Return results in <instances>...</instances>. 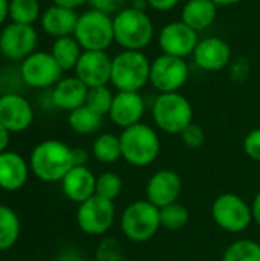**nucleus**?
Returning a JSON list of instances; mask_svg holds the SVG:
<instances>
[{
    "label": "nucleus",
    "instance_id": "393cba45",
    "mask_svg": "<svg viewBox=\"0 0 260 261\" xmlns=\"http://www.w3.org/2000/svg\"><path fill=\"white\" fill-rule=\"evenodd\" d=\"M69 127L78 135H92L97 133L103 125V116L92 110L89 106H81L69 112L67 118Z\"/></svg>",
    "mask_w": 260,
    "mask_h": 261
},
{
    "label": "nucleus",
    "instance_id": "e433bc0d",
    "mask_svg": "<svg viewBox=\"0 0 260 261\" xmlns=\"http://www.w3.org/2000/svg\"><path fill=\"white\" fill-rule=\"evenodd\" d=\"M181 0H147L149 6L155 11H170L173 9Z\"/></svg>",
    "mask_w": 260,
    "mask_h": 261
},
{
    "label": "nucleus",
    "instance_id": "423d86ee",
    "mask_svg": "<svg viewBox=\"0 0 260 261\" xmlns=\"http://www.w3.org/2000/svg\"><path fill=\"white\" fill-rule=\"evenodd\" d=\"M74 37L83 50H107L115 41L113 17L97 9L86 11L78 15Z\"/></svg>",
    "mask_w": 260,
    "mask_h": 261
},
{
    "label": "nucleus",
    "instance_id": "a878e982",
    "mask_svg": "<svg viewBox=\"0 0 260 261\" xmlns=\"http://www.w3.org/2000/svg\"><path fill=\"white\" fill-rule=\"evenodd\" d=\"M20 219L17 213L6 206L0 205V252L11 249L20 237Z\"/></svg>",
    "mask_w": 260,
    "mask_h": 261
},
{
    "label": "nucleus",
    "instance_id": "bb28decb",
    "mask_svg": "<svg viewBox=\"0 0 260 261\" xmlns=\"http://www.w3.org/2000/svg\"><path fill=\"white\" fill-rule=\"evenodd\" d=\"M92 154L101 164L116 162L120 158H123L120 136L112 133H103L97 136V139L92 144Z\"/></svg>",
    "mask_w": 260,
    "mask_h": 261
},
{
    "label": "nucleus",
    "instance_id": "7c9ffc66",
    "mask_svg": "<svg viewBox=\"0 0 260 261\" xmlns=\"http://www.w3.org/2000/svg\"><path fill=\"white\" fill-rule=\"evenodd\" d=\"M123 191V179L120 174L113 171H106L97 177V187H95V194L107 199V200H115Z\"/></svg>",
    "mask_w": 260,
    "mask_h": 261
},
{
    "label": "nucleus",
    "instance_id": "f257e3e1",
    "mask_svg": "<svg viewBox=\"0 0 260 261\" xmlns=\"http://www.w3.org/2000/svg\"><path fill=\"white\" fill-rule=\"evenodd\" d=\"M29 167L34 176L43 182H61L75 167L74 148L57 139L43 141L32 150Z\"/></svg>",
    "mask_w": 260,
    "mask_h": 261
},
{
    "label": "nucleus",
    "instance_id": "473e14b6",
    "mask_svg": "<svg viewBox=\"0 0 260 261\" xmlns=\"http://www.w3.org/2000/svg\"><path fill=\"white\" fill-rule=\"evenodd\" d=\"M179 136L182 144L188 148H201L205 142V132L196 122H192L188 127H185Z\"/></svg>",
    "mask_w": 260,
    "mask_h": 261
},
{
    "label": "nucleus",
    "instance_id": "6e6552de",
    "mask_svg": "<svg viewBox=\"0 0 260 261\" xmlns=\"http://www.w3.org/2000/svg\"><path fill=\"white\" fill-rule=\"evenodd\" d=\"M211 217L221 229L231 234H241L251 225L253 211L241 196L225 193L215 199Z\"/></svg>",
    "mask_w": 260,
    "mask_h": 261
},
{
    "label": "nucleus",
    "instance_id": "79ce46f5",
    "mask_svg": "<svg viewBox=\"0 0 260 261\" xmlns=\"http://www.w3.org/2000/svg\"><path fill=\"white\" fill-rule=\"evenodd\" d=\"M8 15H9V0H0V24L5 23Z\"/></svg>",
    "mask_w": 260,
    "mask_h": 261
},
{
    "label": "nucleus",
    "instance_id": "c756f323",
    "mask_svg": "<svg viewBox=\"0 0 260 261\" xmlns=\"http://www.w3.org/2000/svg\"><path fill=\"white\" fill-rule=\"evenodd\" d=\"M222 261H260V245L253 240H238L225 249Z\"/></svg>",
    "mask_w": 260,
    "mask_h": 261
},
{
    "label": "nucleus",
    "instance_id": "9d476101",
    "mask_svg": "<svg viewBox=\"0 0 260 261\" xmlns=\"http://www.w3.org/2000/svg\"><path fill=\"white\" fill-rule=\"evenodd\" d=\"M188 80V64L184 58L159 55L150 66V84L159 93L179 92Z\"/></svg>",
    "mask_w": 260,
    "mask_h": 261
},
{
    "label": "nucleus",
    "instance_id": "58836bf2",
    "mask_svg": "<svg viewBox=\"0 0 260 261\" xmlns=\"http://www.w3.org/2000/svg\"><path fill=\"white\" fill-rule=\"evenodd\" d=\"M89 161V153L84 148H74V162L75 165H86Z\"/></svg>",
    "mask_w": 260,
    "mask_h": 261
},
{
    "label": "nucleus",
    "instance_id": "6ab92c4d",
    "mask_svg": "<svg viewBox=\"0 0 260 261\" xmlns=\"http://www.w3.org/2000/svg\"><path fill=\"white\" fill-rule=\"evenodd\" d=\"M95 187L97 176L86 165H75L61 180L64 196L78 205L95 196Z\"/></svg>",
    "mask_w": 260,
    "mask_h": 261
},
{
    "label": "nucleus",
    "instance_id": "c9c22d12",
    "mask_svg": "<svg viewBox=\"0 0 260 261\" xmlns=\"http://www.w3.org/2000/svg\"><path fill=\"white\" fill-rule=\"evenodd\" d=\"M244 151L253 161L260 162V127L251 130L244 139Z\"/></svg>",
    "mask_w": 260,
    "mask_h": 261
},
{
    "label": "nucleus",
    "instance_id": "412c9836",
    "mask_svg": "<svg viewBox=\"0 0 260 261\" xmlns=\"http://www.w3.org/2000/svg\"><path fill=\"white\" fill-rule=\"evenodd\" d=\"M89 87L77 76L60 80L52 90V102L61 110L72 112L86 104Z\"/></svg>",
    "mask_w": 260,
    "mask_h": 261
},
{
    "label": "nucleus",
    "instance_id": "4be33fe9",
    "mask_svg": "<svg viewBox=\"0 0 260 261\" xmlns=\"http://www.w3.org/2000/svg\"><path fill=\"white\" fill-rule=\"evenodd\" d=\"M77 21H78V15L74 9L61 8L57 5L48 8L41 15L43 31L54 38L74 35Z\"/></svg>",
    "mask_w": 260,
    "mask_h": 261
},
{
    "label": "nucleus",
    "instance_id": "5701e85b",
    "mask_svg": "<svg viewBox=\"0 0 260 261\" xmlns=\"http://www.w3.org/2000/svg\"><path fill=\"white\" fill-rule=\"evenodd\" d=\"M218 15V5L211 0H188L181 12V20L193 31L201 32L210 28Z\"/></svg>",
    "mask_w": 260,
    "mask_h": 261
},
{
    "label": "nucleus",
    "instance_id": "ddd939ff",
    "mask_svg": "<svg viewBox=\"0 0 260 261\" xmlns=\"http://www.w3.org/2000/svg\"><path fill=\"white\" fill-rule=\"evenodd\" d=\"M158 41L162 54L179 58L192 55L199 43L198 32L187 26L182 20L166 24L159 32Z\"/></svg>",
    "mask_w": 260,
    "mask_h": 261
},
{
    "label": "nucleus",
    "instance_id": "a19ab883",
    "mask_svg": "<svg viewBox=\"0 0 260 261\" xmlns=\"http://www.w3.org/2000/svg\"><path fill=\"white\" fill-rule=\"evenodd\" d=\"M251 211H253V220L260 226V191L254 196V200L251 203Z\"/></svg>",
    "mask_w": 260,
    "mask_h": 261
},
{
    "label": "nucleus",
    "instance_id": "cd10ccee",
    "mask_svg": "<svg viewBox=\"0 0 260 261\" xmlns=\"http://www.w3.org/2000/svg\"><path fill=\"white\" fill-rule=\"evenodd\" d=\"M159 217L161 228H166L169 231H179L188 223L190 213L182 203L175 202L164 208H159Z\"/></svg>",
    "mask_w": 260,
    "mask_h": 261
},
{
    "label": "nucleus",
    "instance_id": "b1692460",
    "mask_svg": "<svg viewBox=\"0 0 260 261\" xmlns=\"http://www.w3.org/2000/svg\"><path fill=\"white\" fill-rule=\"evenodd\" d=\"M51 54L63 70H70V69H75L83 52L75 37L69 35V37L55 38Z\"/></svg>",
    "mask_w": 260,
    "mask_h": 261
},
{
    "label": "nucleus",
    "instance_id": "7ed1b4c3",
    "mask_svg": "<svg viewBox=\"0 0 260 261\" xmlns=\"http://www.w3.org/2000/svg\"><path fill=\"white\" fill-rule=\"evenodd\" d=\"M120 141L123 159L132 167H149L158 159L161 151V139L158 133L143 122L123 128Z\"/></svg>",
    "mask_w": 260,
    "mask_h": 261
},
{
    "label": "nucleus",
    "instance_id": "39448f33",
    "mask_svg": "<svg viewBox=\"0 0 260 261\" xmlns=\"http://www.w3.org/2000/svg\"><path fill=\"white\" fill-rule=\"evenodd\" d=\"M152 115L156 127L169 135H181L193 122V107L179 92L159 93L153 102Z\"/></svg>",
    "mask_w": 260,
    "mask_h": 261
},
{
    "label": "nucleus",
    "instance_id": "c85d7f7f",
    "mask_svg": "<svg viewBox=\"0 0 260 261\" xmlns=\"http://www.w3.org/2000/svg\"><path fill=\"white\" fill-rule=\"evenodd\" d=\"M9 17L12 23L32 24L40 17V3L37 0H9Z\"/></svg>",
    "mask_w": 260,
    "mask_h": 261
},
{
    "label": "nucleus",
    "instance_id": "4468645a",
    "mask_svg": "<svg viewBox=\"0 0 260 261\" xmlns=\"http://www.w3.org/2000/svg\"><path fill=\"white\" fill-rule=\"evenodd\" d=\"M75 76L89 89L107 86L112 76V58L106 50H84L75 66Z\"/></svg>",
    "mask_w": 260,
    "mask_h": 261
},
{
    "label": "nucleus",
    "instance_id": "aec40b11",
    "mask_svg": "<svg viewBox=\"0 0 260 261\" xmlns=\"http://www.w3.org/2000/svg\"><path fill=\"white\" fill-rule=\"evenodd\" d=\"M29 164L15 151L0 153V188L5 191H18L28 180Z\"/></svg>",
    "mask_w": 260,
    "mask_h": 261
},
{
    "label": "nucleus",
    "instance_id": "2f4dec72",
    "mask_svg": "<svg viewBox=\"0 0 260 261\" xmlns=\"http://www.w3.org/2000/svg\"><path fill=\"white\" fill-rule=\"evenodd\" d=\"M113 96L115 95H112V92L107 86L92 87L87 92L86 106H89L92 110H95L97 113L104 116V115H109V112H110Z\"/></svg>",
    "mask_w": 260,
    "mask_h": 261
},
{
    "label": "nucleus",
    "instance_id": "9b49d317",
    "mask_svg": "<svg viewBox=\"0 0 260 261\" xmlns=\"http://www.w3.org/2000/svg\"><path fill=\"white\" fill-rule=\"evenodd\" d=\"M63 69L58 66L52 54L34 52L21 61L20 76L25 84L34 89H44L61 80Z\"/></svg>",
    "mask_w": 260,
    "mask_h": 261
},
{
    "label": "nucleus",
    "instance_id": "0eeeda50",
    "mask_svg": "<svg viewBox=\"0 0 260 261\" xmlns=\"http://www.w3.org/2000/svg\"><path fill=\"white\" fill-rule=\"evenodd\" d=\"M161 228L159 208L146 200L132 202L121 216V231L135 243L149 242Z\"/></svg>",
    "mask_w": 260,
    "mask_h": 261
},
{
    "label": "nucleus",
    "instance_id": "72a5a7b5",
    "mask_svg": "<svg viewBox=\"0 0 260 261\" xmlns=\"http://www.w3.org/2000/svg\"><path fill=\"white\" fill-rule=\"evenodd\" d=\"M97 258L98 261H118L121 258L120 254V245L118 242L112 239H106L101 242V245L97 249Z\"/></svg>",
    "mask_w": 260,
    "mask_h": 261
},
{
    "label": "nucleus",
    "instance_id": "20e7f679",
    "mask_svg": "<svg viewBox=\"0 0 260 261\" xmlns=\"http://www.w3.org/2000/svg\"><path fill=\"white\" fill-rule=\"evenodd\" d=\"M150 66L143 50H123L112 58L110 83L118 92H139L150 83Z\"/></svg>",
    "mask_w": 260,
    "mask_h": 261
},
{
    "label": "nucleus",
    "instance_id": "f3484780",
    "mask_svg": "<svg viewBox=\"0 0 260 261\" xmlns=\"http://www.w3.org/2000/svg\"><path fill=\"white\" fill-rule=\"evenodd\" d=\"M146 104L139 92H118L113 96L109 118L121 128H127L141 122Z\"/></svg>",
    "mask_w": 260,
    "mask_h": 261
},
{
    "label": "nucleus",
    "instance_id": "a211bd4d",
    "mask_svg": "<svg viewBox=\"0 0 260 261\" xmlns=\"http://www.w3.org/2000/svg\"><path fill=\"white\" fill-rule=\"evenodd\" d=\"M196 64L207 72H218L227 67L231 60L230 44L219 37H208L198 43L193 52Z\"/></svg>",
    "mask_w": 260,
    "mask_h": 261
},
{
    "label": "nucleus",
    "instance_id": "37998d69",
    "mask_svg": "<svg viewBox=\"0 0 260 261\" xmlns=\"http://www.w3.org/2000/svg\"><path fill=\"white\" fill-rule=\"evenodd\" d=\"M213 3H216L218 6H233L238 3H242L244 0H211Z\"/></svg>",
    "mask_w": 260,
    "mask_h": 261
},
{
    "label": "nucleus",
    "instance_id": "2eb2a0df",
    "mask_svg": "<svg viewBox=\"0 0 260 261\" xmlns=\"http://www.w3.org/2000/svg\"><path fill=\"white\" fill-rule=\"evenodd\" d=\"M34 110L29 101L18 93H5L0 96V124L9 133H20L31 127Z\"/></svg>",
    "mask_w": 260,
    "mask_h": 261
},
{
    "label": "nucleus",
    "instance_id": "f03ea898",
    "mask_svg": "<svg viewBox=\"0 0 260 261\" xmlns=\"http://www.w3.org/2000/svg\"><path fill=\"white\" fill-rule=\"evenodd\" d=\"M113 34L124 50H143L152 43L155 28L146 11L127 6L113 15Z\"/></svg>",
    "mask_w": 260,
    "mask_h": 261
},
{
    "label": "nucleus",
    "instance_id": "dca6fc26",
    "mask_svg": "<svg viewBox=\"0 0 260 261\" xmlns=\"http://www.w3.org/2000/svg\"><path fill=\"white\" fill-rule=\"evenodd\" d=\"M182 193V180L173 170H159L147 182L146 196L150 203L158 208H164L178 202Z\"/></svg>",
    "mask_w": 260,
    "mask_h": 261
},
{
    "label": "nucleus",
    "instance_id": "f8f14e48",
    "mask_svg": "<svg viewBox=\"0 0 260 261\" xmlns=\"http://www.w3.org/2000/svg\"><path fill=\"white\" fill-rule=\"evenodd\" d=\"M38 35L32 24L9 23L0 32V52L8 60H25L37 46Z\"/></svg>",
    "mask_w": 260,
    "mask_h": 261
},
{
    "label": "nucleus",
    "instance_id": "f704fd0d",
    "mask_svg": "<svg viewBox=\"0 0 260 261\" xmlns=\"http://www.w3.org/2000/svg\"><path fill=\"white\" fill-rule=\"evenodd\" d=\"M129 0H87V3L92 6V9L101 11L109 15H116L120 11L127 8Z\"/></svg>",
    "mask_w": 260,
    "mask_h": 261
},
{
    "label": "nucleus",
    "instance_id": "ea45409f",
    "mask_svg": "<svg viewBox=\"0 0 260 261\" xmlns=\"http://www.w3.org/2000/svg\"><path fill=\"white\" fill-rule=\"evenodd\" d=\"M9 136H11V133L0 124V153L6 151V148L9 145Z\"/></svg>",
    "mask_w": 260,
    "mask_h": 261
},
{
    "label": "nucleus",
    "instance_id": "4c0bfd02",
    "mask_svg": "<svg viewBox=\"0 0 260 261\" xmlns=\"http://www.w3.org/2000/svg\"><path fill=\"white\" fill-rule=\"evenodd\" d=\"M54 5L61 6V8H67V9H77L80 6H83L84 3H87V0H52Z\"/></svg>",
    "mask_w": 260,
    "mask_h": 261
},
{
    "label": "nucleus",
    "instance_id": "1a4fd4ad",
    "mask_svg": "<svg viewBox=\"0 0 260 261\" xmlns=\"http://www.w3.org/2000/svg\"><path fill=\"white\" fill-rule=\"evenodd\" d=\"M115 220V205L112 200L100 196H92L86 202L78 205L77 225L87 236L106 234Z\"/></svg>",
    "mask_w": 260,
    "mask_h": 261
}]
</instances>
